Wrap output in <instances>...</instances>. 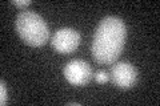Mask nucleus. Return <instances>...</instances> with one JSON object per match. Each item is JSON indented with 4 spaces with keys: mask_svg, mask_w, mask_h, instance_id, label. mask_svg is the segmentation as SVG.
Wrapping results in <instances>:
<instances>
[{
    "mask_svg": "<svg viewBox=\"0 0 160 106\" xmlns=\"http://www.w3.org/2000/svg\"><path fill=\"white\" fill-rule=\"evenodd\" d=\"M127 39L126 23L118 16L102 19L93 35L91 52L99 64L112 65L122 54Z\"/></svg>",
    "mask_w": 160,
    "mask_h": 106,
    "instance_id": "nucleus-1",
    "label": "nucleus"
},
{
    "mask_svg": "<svg viewBox=\"0 0 160 106\" xmlns=\"http://www.w3.org/2000/svg\"><path fill=\"white\" fill-rule=\"evenodd\" d=\"M15 28L20 39L31 47H43L49 39L48 24L33 11L20 12L15 20Z\"/></svg>",
    "mask_w": 160,
    "mask_h": 106,
    "instance_id": "nucleus-2",
    "label": "nucleus"
},
{
    "mask_svg": "<svg viewBox=\"0 0 160 106\" xmlns=\"http://www.w3.org/2000/svg\"><path fill=\"white\" fill-rule=\"evenodd\" d=\"M64 77L73 86H86L92 78V68L84 60L73 58L64 67Z\"/></svg>",
    "mask_w": 160,
    "mask_h": 106,
    "instance_id": "nucleus-3",
    "label": "nucleus"
},
{
    "mask_svg": "<svg viewBox=\"0 0 160 106\" xmlns=\"http://www.w3.org/2000/svg\"><path fill=\"white\" fill-rule=\"evenodd\" d=\"M80 41H82V36L73 28L58 29L51 37L52 48L62 54H68L75 52L80 45Z\"/></svg>",
    "mask_w": 160,
    "mask_h": 106,
    "instance_id": "nucleus-4",
    "label": "nucleus"
},
{
    "mask_svg": "<svg viewBox=\"0 0 160 106\" xmlns=\"http://www.w3.org/2000/svg\"><path fill=\"white\" fill-rule=\"evenodd\" d=\"M111 80L115 86L120 89H131L138 84V69L127 61L115 62L111 68Z\"/></svg>",
    "mask_w": 160,
    "mask_h": 106,
    "instance_id": "nucleus-5",
    "label": "nucleus"
},
{
    "mask_svg": "<svg viewBox=\"0 0 160 106\" xmlns=\"http://www.w3.org/2000/svg\"><path fill=\"white\" fill-rule=\"evenodd\" d=\"M7 101H8L7 86H6V82L2 80V82H0V105H6Z\"/></svg>",
    "mask_w": 160,
    "mask_h": 106,
    "instance_id": "nucleus-6",
    "label": "nucleus"
},
{
    "mask_svg": "<svg viewBox=\"0 0 160 106\" xmlns=\"http://www.w3.org/2000/svg\"><path fill=\"white\" fill-rule=\"evenodd\" d=\"M108 80H109V76L107 74V72H104V70H99V72L95 74V81L99 84H106V82H108Z\"/></svg>",
    "mask_w": 160,
    "mask_h": 106,
    "instance_id": "nucleus-7",
    "label": "nucleus"
},
{
    "mask_svg": "<svg viewBox=\"0 0 160 106\" xmlns=\"http://www.w3.org/2000/svg\"><path fill=\"white\" fill-rule=\"evenodd\" d=\"M11 3L13 4V6L20 7V8H23V7H28L29 4H32L31 0H12Z\"/></svg>",
    "mask_w": 160,
    "mask_h": 106,
    "instance_id": "nucleus-8",
    "label": "nucleus"
},
{
    "mask_svg": "<svg viewBox=\"0 0 160 106\" xmlns=\"http://www.w3.org/2000/svg\"><path fill=\"white\" fill-rule=\"evenodd\" d=\"M68 105L69 106H80V104H78V102H69Z\"/></svg>",
    "mask_w": 160,
    "mask_h": 106,
    "instance_id": "nucleus-9",
    "label": "nucleus"
}]
</instances>
